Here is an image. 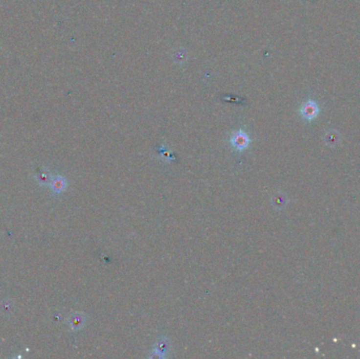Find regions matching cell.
Wrapping results in <instances>:
<instances>
[{
    "mask_svg": "<svg viewBox=\"0 0 360 359\" xmlns=\"http://www.w3.org/2000/svg\"><path fill=\"white\" fill-rule=\"evenodd\" d=\"M67 185H68V182L66 180V178L60 176V175L53 177L52 182L50 184L51 189L53 190L54 193H61V192H64L67 189Z\"/></svg>",
    "mask_w": 360,
    "mask_h": 359,
    "instance_id": "277c9868",
    "label": "cell"
},
{
    "mask_svg": "<svg viewBox=\"0 0 360 359\" xmlns=\"http://www.w3.org/2000/svg\"><path fill=\"white\" fill-rule=\"evenodd\" d=\"M318 114V107L314 101H308L301 108V115L307 120H312Z\"/></svg>",
    "mask_w": 360,
    "mask_h": 359,
    "instance_id": "7a4b0ae2",
    "label": "cell"
},
{
    "mask_svg": "<svg viewBox=\"0 0 360 359\" xmlns=\"http://www.w3.org/2000/svg\"><path fill=\"white\" fill-rule=\"evenodd\" d=\"M231 143L236 150L242 151L247 149L248 147V144H250V137H248V135L246 132L240 130L232 135Z\"/></svg>",
    "mask_w": 360,
    "mask_h": 359,
    "instance_id": "6da1fadb",
    "label": "cell"
},
{
    "mask_svg": "<svg viewBox=\"0 0 360 359\" xmlns=\"http://www.w3.org/2000/svg\"><path fill=\"white\" fill-rule=\"evenodd\" d=\"M85 316L80 314V313H75L73 314L70 318H68V323H70V326L72 329H75L77 330L79 328H81L82 326H84L85 323Z\"/></svg>",
    "mask_w": 360,
    "mask_h": 359,
    "instance_id": "5b68a950",
    "label": "cell"
},
{
    "mask_svg": "<svg viewBox=\"0 0 360 359\" xmlns=\"http://www.w3.org/2000/svg\"><path fill=\"white\" fill-rule=\"evenodd\" d=\"M36 179L41 185L45 186V185L51 184L53 177L50 173V171H48L46 168H39L36 171Z\"/></svg>",
    "mask_w": 360,
    "mask_h": 359,
    "instance_id": "3957f363",
    "label": "cell"
}]
</instances>
